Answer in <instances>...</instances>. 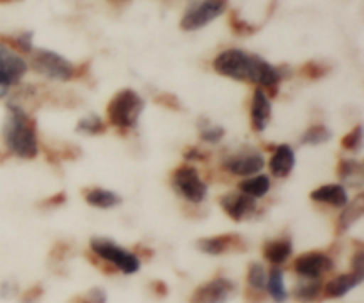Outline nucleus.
Segmentation results:
<instances>
[{"label": "nucleus", "mask_w": 364, "mask_h": 303, "mask_svg": "<svg viewBox=\"0 0 364 303\" xmlns=\"http://www.w3.org/2000/svg\"><path fill=\"white\" fill-rule=\"evenodd\" d=\"M213 70L220 77L237 82H249L258 85L265 92L276 94L277 85L287 77L284 67L272 66L256 53H249L240 48H228L213 59Z\"/></svg>", "instance_id": "1"}, {"label": "nucleus", "mask_w": 364, "mask_h": 303, "mask_svg": "<svg viewBox=\"0 0 364 303\" xmlns=\"http://www.w3.org/2000/svg\"><path fill=\"white\" fill-rule=\"evenodd\" d=\"M7 116L4 121L2 137L6 149L21 160H32L39 153L38 124L14 101L7 103Z\"/></svg>", "instance_id": "2"}, {"label": "nucleus", "mask_w": 364, "mask_h": 303, "mask_svg": "<svg viewBox=\"0 0 364 303\" xmlns=\"http://www.w3.org/2000/svg\"><path fill=\"white\" fill-rule=\"evenodd\" d=\"M144 105L142 96L137 94L134 89H121L107 105V119L121 131L134 130L137 126L139 116L144 110Z\"/></svg>", "instance_id": "3"}, {"label": "nucleus", "mask_w": 364, "mask_h": 303, "mask_svg": "<svg viewBox=\"0 0 364 303\" xmlns=\"http://www.w3.org/2000/svg\"><path fill=\"white\" fill-rule=\"evenodd\" d=\"M89 248L92 254L102 258L103 261L112 265L117 272L124 273V275H134L141 270V258L135 252L119 247L116 241L109 240V238H91Z\"/></svg>", "instance_id": "4"}, {"label": "nucleus", "mask_w": 364, "mask_h": 303, "mask_svg": "<svg viewBox=\"0 0 364 303\" xmlns=\"http://www.w3.org/2000/svg\"><path fill=\"white\" fill-rule=\"evenodd\" d=\"M32 70L41 77L55 82H70L78 77V67L66 57L59 55L52 50L38 48L32 53L31 59Z\"/></svg>", "instance_id": "5"}, {"label": "nucleus", "mask_w": 364, "mask_h": 303, "mask_svg": "<svg viewBox=\"0 0 364 303\" xmlns=\"http://www.w3.org/2000/svg\"><path fill=\"white\" fill-rule=\"evenodd\" d=\"M171 184L180 197L191 204H201L208 194V187L199 176V170L192 165H181L171 176Z\"/></svg>", "instance_id": "6"}, {"label": "nucleus", "mask_w": 364, "mask_h": 303, "mask_svg": "<svg viewBox=\"0 0 364 303\" xmlns=\"http://www.w3.org/2000/svg\"><path fill=\"white\" fill-rule=\"evenodd\" d=\"M228 9V0H198L181 16L180 27L183 31L192 32L206 27L213 20L220 16Z\"/></svg>", "instance_id": "7"}, {"label": "nucleus", "mask_w": 364, "mask_h": 303, "mask_svg": "<svg viewBox=\"0 0 364 303\" xmlns=\"http://www.w3.org/2000/svg\"><path fill=\"white\" fill-rule=\"evenodd\" d=\"M294 273L301 279L318 280L323 275L331 273L334 270V259L329 254L320 250H311L301 254L294 261Z\"/></svg>", "instance_id": "8"}, {"label": "nucleus", "mask_w": 364, "mask_h": 303, "mask_svg": "<svg viewBox=\"0 0 364 303\" xmlns=\"http://www.w3.org/2000/svg\"><path fill=\"white\" fill-rule=\"evenodd\" d=\"M235 293H237V284L226 277L217 275L196 287L188 303H228Z\"/></svg>", "instance_id": "9"}, {"label": "nucleus", "mask_w": 364, "mask_h": 303, "mask_svg": "<svg viewBox=\"0 0 364 303\" xmlns=\"http://www.w3.org/2000/svg\"><path fill=\"white\" fill-rule=\"evenodd\" d=\"M263 167H265V158L256 149H244V151L235 153L223 160V169L231 176L238 177L255 176V174L262 172Z\"/></svg>", "instance_id": "10"}, {"label": "nucleus", "mask_w": 364, "mask_h": 303, "mask_svg": "<svg viewBox=\"0 0 364 303\" xmlns=\"http://www.w3.org/2000/svg\"><path fill=\"white\" fill-rule=\"evenodd\" d=\"M28 66L20 53L0 43V84L11 87L16 85L27 73Z\"/></svg>", "instance_id": "11"}, {"label": "nucleus", "mask_w": 364, "mask_h": 303, "mask_svg": "<svg viewBox=\"0 0 364 303\" xmlns=\"http://www.w3.org/2000/svg\"><path fill=\"white\" fill-rule=\"evenodd\" d=\"M196 247L199 252L206 255H223L228 252H245V241L240 234L226 233V234H217V236L201 238L196 241Z\"/></svg>", "instance_id": "12"}, {"label": "nucleus", "mask_w": 364, "mask_h": 303, "mask_svg": "<svg viewBox=\"0 0 364 303\" xmlns=\"http://www.w3.org/2000/svg\"><path fill=\"white\" fill-rule=\"evenodd\" d=\"M220 208L224 209L228 216H230L233 222H244V220H249L258 209V202L256 199L249 197V195L238 192H230V194L223 195L219 199Z\"/></svg>", "instance_id": "13"}, {"label": "nucleus", "mask_w": 364, "mask_h": 303, "mask_svg": "<svg viewBox=\"0 0 364 303\" xmlns=\"http://www.w3.org/2000/svg\"><path fill=\"white\" fill-rule=\"evenodd\" d=\"M270 117H272V103H270V96L267 94L263 89H256L251 99V124L255 128L256 133L265 131L269 126Z\"/></svg>", "instance_id": "14"}, {"label": "nucleus", "mask_w": 364, "mask_h": 303, "mask_svg": "<svg viewBox=\"0 0 364 303\" xmlns=\"http://www.w3.org/2000/svg\"><path fill=\"white\" fill-rule=\"evenodd\" d=\"M364 280V275L359 273H341V275L333 277L327 284H323L322 287V297L331 298V300H336V298H343L345 294L350 293L352 290L359 286Z\"/></svg>", "instance_id": "15"}, {"label": "nucleus", "mask_w": 364, "mask_h": 303, "mask_svg": "<svg viewBox=\"0 0 364 303\" xmlns=\"http://www.w3.org/2000/svg\"><path fill=\"white\" fill-rule=\"evenodd\" d=\"M309 197H311L313 202L331 206V208H343V206H347V202L350 201L347 188H345L343 184L338 183L322 184V187L315 188Z\"/></svg>", "instance_id": "16"}, {"label": "nucleus", "mask_w": 364, "mask_h": 303, "mask_svg": "<svg viewBox=\"0 0 364 303\" xmlns=\"http://www.w3.org/2000/svg\"><path fill=\"white\" fill-rule=\"evenodd\" d=\"M263 258L270 263L272 266H281L291 258L294 254V241L291 238H276V240H270L263 245L262 248Z\"/></svg>", "instance_id": "17"}, {"label": "nucleus", "mask_w": 364, "mask_h": 303, "mask_svg": "<svg viewBox=\"0 0 364 303\" xmlns=\"http://www.w3.org/2000/svg\"><path fill=\"white\" fill-rule=\"evenodd\" d=\"M295 167V151L291 145L281 144L274 149L272 156L269 160L270 172L276 177H288Z\"/></svg>", "instance_id": "18"}, {"label": "nucleus", "mask_w": 364, "mask_h": 303, "mask_svg": "<svg viewBox=\"0 0 364 303\" xmlns=\"http://www.w3.org/2000/svg\"><path fill=\"white\" fill-rule=\"evenodd\" d=\"M364 213V197L361 194L354 199L348 201L347 206H343V211L340 213L336 222V234H345L358 220H361Z\"/></svg>", "instance_id": "19"}, {"label": "nucleus", "mask_w": 364, "mask_h": 303, "mask_svg": "<svg viewBox=\"0 0 364 303\" xmlns=\"http://www.w3.org/2000/svg\"><path fill=\"white\" fill-rule=\"evenodd\" d=\"M84 199L89 206L98 209H112L123 202V199L112 190H105V188H87L84 190Z\"/></svg>", "instance_id": "20"}, {"label": "nucleus", "mask_w": 364, "mask_h": 303, "mask_svg": "<svg viewBox=\"0 0 364 303\" xmlns=\"http://www.w3.org/2000/svg\"><path fill=\"white\" fill-rule=\"evenodd\" d=\"M270 187H272L270 177L265 176V174H255V176L245 177L244 181L238 183V190L252 199L265 197V195L270 192Z\"/></svg>", "instance_id": "21"}, {"label": "nucleus", "mask_w": 364, "mask_h": 303, "mask_svg": "<svg viewBox=\"0 0 364 303\" xmlns=\"http://www.w3.org/2000/svg\"><path fill=\"white\" fill-rule=\"evenodd\" d=\"M267 293L272 297L274 302L284 303L288 298L287 286H284V273L279 266H274L270 272H267Z\"/></svg>", "instance_id": "22"}, {"label": "nucleus", "mask_w": 364, "mask_h": 303, "mask_svg": "<svg viewBox=\"0 0 364 303\" xmlns=\"http://www.w3.org/2000/svg\"><path fill=\"white\" fill-rule=\"evenodd\" d=\"M338 176L352 187H361L363 183V163L355 158H343L338 165Z\"/></svg>", "instance_id": "23"}, {"label": "nucleus", "mask_w": 364, "mask_h": 303, "mask_svg": "<svg viewBox=\"0 0 364 303\" xmlns=\"http://www.w3.org/2000/svg\"><path fill=\"white\" fill-rule=\"evenodd\" d=\"M322 287L323 284L318 280H309V279H302L301 282L295 286L294 290V298L299 303H311L316 302L320 297H322Z\"/></svg>", "instance_id": "24"}, {"label": "nucleus", "mask_w": 364, "mask_h": 303, "mask_svg": "<svg viewBox=\"0 0 364 303\" xmlns=\"http://www.w3.org/2000/svg\"><path fill=\"white\" fill-rule=\"evenodd\" d=\"M245 282L252 293L262 294L267 286V270L262 263H251L247 266V275H245Z\"/></svg>", "instance_id": "25"}, {"label": "nucleus", "mask_w": 364, "mask_h": 303, "mask_svg": "<svg viewBox=\"0 0 364 303\" xmlns=\"http://www.w3.org/2000/svg\"><path fill=\"white\" fill-rule=\"evenodd\" d=\"M32 34L31 31L20 32L16 35H2L0 34V43L6 46H9L11 50H14L16 53H31L34 50V45H32Z\"/></svg>", "instance_id": "26"}, {"label": "nucleus", "mask_w": 364, "mask_h": 303, "mask_svg": "<svg viewBox=\"0 0 364 303\" xmlns=\"http://www.w3.org/2000/svg\"><path fill=\"white\" fill-rule=\"evenodd\" d=\"M331 137H333V133H331L329 128L323 126V124H313L302 133L301 142L304 145H320L323 142H329Z\"/></svg>", "instance_id": "27"}, {"label": "nucleus", "mask_w": 364, "mask_h": 303, "mask_svg": "<svg viewBox=\"0 0 364 303\" xmlns=\"http://www.w3.org/2000/svg\"><path fill=\"white\" fill-rule=\"evenodd\" d=\"M107 124L100 116H85L77 123V131L84 135H102L105 133Z\"/></svg>", "instance_id": "28"}, {"label": "nucleus", "mask_w": 364, "mask_h": 303, "mask_svg": "<svg viewBox=\"0 0 364 303\" xmlns=\"http://www.w3.org/2000/svg\"><path fill=\"white\" fill-rule=\"evenodd\" d=\"M226 131L223 126H215V124H210L206 119L199 121V137L205 144H219L224 138Z\"/></svg>", "instance_id": "29"}, {"label": "nucleus", "mask_w": 364, "mask_h": 303, "mask_svg": "<svg viewBox=\"0 0 364 303\" xmlns=\"http://www.w3.org/2000/svg\"><path fill=\"white\" fill-rule=\"evenodd\" d=\"M361 145H363V126L358 124L352 131H348L343 138H341V148L345 151H350V153H359L361 151Z\"/></svg>", "instance_id": "30"}, {"label": "nucleus", "mask_w": 364, "mask_h": 303, "mask_svg": "<svg viewBox=\"0 0 364 303\" xmlns=\"http://www.w3.org/2000/svg\"><path fill=\"white\" fill-rule=\"evenodd\" d=\"M331 67L327 64L318 62V60H309V62L302 64L301 67V75L302 77L309 78V80H318V78L326 77L329 73Z\"/></svg>", "instance_id": "31"}, {"label": "nucleus", "mask_w": 364, "mask_h": 303, "mask_svg": "<svg viewBox=\"0 0 364 303\" xmlns=\"http://www.w3.org/2000/svg\"><path fill=\"white\" fill-rule=\"evenodd\" d=\"M230 25H231V28H233L235 34H238V35H249V34H255V32L258 31V27L251 25L249 21L242 20L240 14H238L237 11H233V13H231Z\"/></svg>", "instance_id": "32"}, {"label": "nucleus", "mask_w": 364, "mask_h": 303, "mask_svg": "<svg viewBox=\"0 0 364 303\" xmlns=\"http://www.w3.org/2000/svg\"><path fill=\"white\" fill-rule=\"evenodd\" d=\"M71 303H107V293L102 287H92L89 290L84 297L75 298Z\"/></svg>", "instance_id": "33"}, {"label": "nucleus", "mask_w": 364, "mask_h": 303, "mask_svg": "<svg viewBox=\"0 0 364 303\" xmlns=\"http://www.w3.org/2000/svg\"><path fill=\"white\" fill-rule=\"evenodd\" d=\"M155 103H159V105L166 106V109H169V110H174V112L181 110L180 99H178L174 94H169V92H162V94L156 96Z\"/></svg>", "instance_id": "34"}, {"label": "nucleus", "mask_w": 364, "mask_h": 303, "mask_svg": "<svg viewBox=\"0 0 364 303\" xmlns=\"http://www.w3.org/2000/svg\"><path fill=\"white\" fill-rule=\"evenodd\" d=\"M350 272L359 273V275H364V248L359 247L358 250L354 252L350 261Z\"/></svg>", "instance_id": "35"}, {"label": "nucleus", "mask_w": 364, "mask_h": 303, "mask_svg": "<svg viewBox=\"0 0 364 303\" xmlns=\"http://www.w3.org/2000/svg\"><path fill=\"white\" fill-rule=\"evenodd\" d=\"M43 297V286H32L21 294V303H38L39 298Z\"/></svg>", "instance_id": "36"}, {"label": "nucleus", "mask_w": 364, "mask_h": 303, "mask_svg": "<svg viewBox=\"0 0 364 303\" xmlns=\"http://www.w3.org/2000/svg\"><path fill=\"white\" fill-rule=\"evenodd\" d=\"M66 199H68V195L64 194V192H59V194L45 199V201H43L39 206H41V208H57V206H63L64 202H66Z\"/></svg>", "instance_id": "37"}, {"label": "nucleus", "mask_w": 364, "mask_h": 303, "mask_svg": "<svg viewBox=\"0 0 364 303\" xmlns=\"http://www.w3.org/2000/svg\"><path fill=\"white\" fill-rule=\"evenodd\" d=\"M183 158L188 160V162H205V160H206V153L192 145V148H188L187 151L183 153Z\"/></svg>", "instance_id": "38"}, {"label": "nucleus", "mask_w": 364, "mask_h": 303, "mask_svg": "<svg viewBox=\"0 0 364 303\" xmlns=\"http://www.w3.org/2000/svg\"><path fill=\"white\" fill-rule=\"evenodd\" d=\"M149 287H151L153 294L159 298H166L167 294H169V287H167V284L164 282V280H153Z\"/></svg>", "instance_id": "39"}, {"label": "nucleus", "mask_w": 364, "mask_h": 303, "mask_svg": "<svg viewBox=\"0 0 364 303\" xmlns=\"http://www.w3.org/2000/svg\"><path fill=\"white\" fill-rule=\"evenodd\" d=\"M50 255H52V258H55L57 261H63V259L68 255V245L66 243H55V247H53V250L50 252Z\"/></svg>", "instance_id": "40"}, {"label": "nucleus", "mask_w": 364, "mask_h": 303, "mask_svg": "<svg viewBox=\"0 0 364 303\" xmlns=\"http://www.w3.org/2000/svg\"><path fill=\"white\" fill-rule=\"evenodd\" d=\"M14 291H16V287H14V284L4 282V284H2V291H0V297H13Z\"/></svg>", "instance_id": "41"}, {"label": "nucleus", "mask_w": 364, "mask_h": 303, "mask_svg": "<svg viewBox=\"0 0 364 303\" xmlns=\"http://www.w3.org/2000/svg\"><path fill=\"white\" fill-rule=\"evenodd\" d=\"M7 92H9V87H6V85H2V84H0V99H2V98H6V96H7Z\"/></svg>", "instance_id": "42"}, {"label": "nucleus", "mask_w": 364, "mask_h": 303, "mask_svg": "<svg viewBox=\"0 0 364 303\" xmlns=\"http://www.w3.org/2000/svg\"><path fill=\"white\" fill-rule=\"evenodd\" d=\"M13 2H20V0H0V4H13Z\"/></svg>", "instance_id": "43"}]
</instances>
